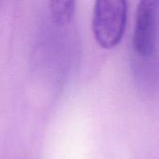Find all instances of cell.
Returning a JSON list of instances; mask_svg holds the SVG:
<instances>
[{"mask_svg": "<svg viewBox=\"0 0 159 159\" xmlns=\"http://www.w3.org/2000/svg\"><path fill=\"white\" fill-rule=\"evenodd\" d=\"M128 15L127 0H95L92 31L97 43L110 49L123 38Z\"/></svg>", "mask_w": 159, "mask_h": 159, "instance_id": "6da1fadb", "label": "cell"}, {"mask_svg": "<svg viewBox=\"0 0 159 159\" xmlns=\"http://www.w3.org/2000/svg\"><path fill=\"white\" fill-rule=\"evenodd\" d=\"M159 0H140L133 34V48L143 58L157 51L158 34Z\"/></svg>", "mask_w": 159, "mask_h": 159, "instance_id": "7a4b0ae2", "label": "cell"}, {"mask_svg": "<svg viewBox=\"0 0 159 159\" xmlns=\"http://www.w3.org/2000/svg\"><path fill=\"white\" fill-rule=\"evenodd\" d=\"M49 9L54 23L66 25L74 17L75 0H49Z\"/></svg>", "mask_w": 159, "mask_h": 159, "instance_id": "3957f363", "label": "cell"}]
</instances>
